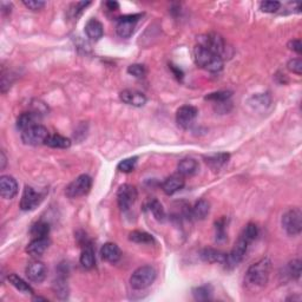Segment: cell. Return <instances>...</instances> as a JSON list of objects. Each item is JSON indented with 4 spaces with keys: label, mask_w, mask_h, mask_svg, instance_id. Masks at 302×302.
Returning a JSON list of instances; mask_svg holds the SVG:
<instances>
[{
    "label": "cell",
    "mask_w": 302,
    "mask_h": 302,
    "mask_svg": "<svg viewBox=\"0 0 302 302\" xmlns=\"http://www.w3.org/2000/svg\"><path fill=\"white\" fill-rule=\"evenodd\" d=\"M194 60L197 66L209 71V72H220L223 69V58L215 55L214 52L209 51L206 47L196 45L192 52Z\"/></svg>",
    "instance_id": "1"
},
{
    "label": "cell",
    "mask_w": 302,
    "mask_h": 302,
    "mask_svg": "<svg viewBox=\"0 0 302 302\" xmlns=\"http://www.w3.org/2000/svg\"><path fill=\"white\" fill-rule=\"evenodd\" d=\"M272 262L271 260L261 259L259 261L253 263L249 268H248L247 273H245V281L248 285L253 287H263L267 285L269 280V274H271Z\"/></svg>",
    "instance_id": "2"
},
{
    "label": "cell",
    "mask_w": 302,
    "mask_h": 302,
    "mask_svg": "<svg viewBox=\"0 0 302 302\" xmlns=\"http://www.w3.org/2000/svg\"><path fill=\"white\" fill-rule=\"evenodd\" d=\"M156 279V271L151 266H142L132 273L130 277V285L136 291H142L150 287Z\"/></svg>",
    "instance_id": "3"
},
{
    "label": "cell",
    "mask_w": 302,
    "mask_h": 302,
    "mask_svg": "<svg viewBox=\"0 0 302 302\" xmlns=\"http://www.w3.org/2000/svg\"><path fill=\"white\" fill-rule=\"evenodd\" d=\"M282 227L291 236H297L302 230V212L299 208H293L282 216Z\"/></svg>",
    "instance_id": "4"
},
{
    "label": "cell",
    "mask_w": 302,
    "mask_h": 302,
    "mask_svg": "<svg viewBox=\"0 0 302 302\" xmlns=\"http://www.w3.org/2000/svg\"><path fill=\"white\" fill-rule=\"evenodd\" d=\"M198 45L206 47L209 51L214 52L215 55L220 56L222 58L227 52L226 41H224L223 37L217 33H209L200 37L198 38Z\"/></svg>",
    "instance_id": "5"
},
{
    "label": "cell",
    "mask_w": 302,
    "mask_h": 302,
    "mask_svg": "<svg viewBox=\"0 0 302 302\" xmlns=\"http://www.w3.org/2000/svg\"><path fill=\"white\" fill-rule=\"evenodd\" d=\"M91 186H92V179L89 175H81L67 185L65 194L70 198L81 197L90 191Z\"/></svg>",
    "instance_id": "6"
},
{
    "label": "cell",
    "mask_w": 302,
    "mask_h": 302,
    "mask_svg": "<svg viewBox=\"0 0 302 302\" xmlns=\"http://www.w3.org/2000/svg\"><path fill=\"white\" fill-rule=\"evenodd\" d=\"M49 135V131L45 126L37 124V125L22 132V141L28 146H40V144H45Z\"/></svg>",
    "instance_id": "7"
},
{
    "label": "cell",
    "mask_w": 302,
    "mask_h": 302,
    "mask_svg": "<svg viewBox=\"0 0 302 302\" xmlns=\"http://www.w3.org/2000/svg\"><path fill=\"white\" fill-rule=\"evenodd\" d=\"M249 244V241H247L242 235L240 236L238 241H236V243L234 244L232 251L227 255V261L224 266H226L227 268H233L235 267V266H238L239 263L243 260Z\"/></svg>",
    "instance_id": "8"
},
{
    "label": "cell",
    "mask_w": 302,
    "mask_h": 302,
    "mask_svg": "<svg viewBox=\"0 0 302 302\" xmlns=\"http://www.w3.org/2000/svg\"><path fill=\"white\" fill-rule=\"evenodd\" d=\"M137 198V190L134 185L123 184L120 186L117 191V202L122 210H128L131 208Z\"/></svg>",
    "instance_id": "9"
},
{
    "label": "cell",
    "mask_w": 302,
    "mask_h": 302,
    "mask_svg": "<svg viewBox=\"0 0 302 302\" xmlns=\"http://www.w3.org/2000/svg\"><path fill=\"white\" fill-rule=\"evenodd\" d=\"M141 18V14H130V16L121 17L118 19L116 32L121 38H129L134 33L136 24H137L138 19Z\"/></svg>",
    "instance_id": "10"
},
{
    "label": "cell",
    "mask_w": 302,
    "mask_h": 302,
    "mask_svg": "<svg viewBox=\"0 0 302 302\" xmlns=\"http://www.w3.org/2000/svg\"><path fill=\"white\" fill-rule=\"evenodd\" d=\"M197 109L192 105H183L176 112V122L181 128L189 129L197 117Z\"/></svg>",
    "instance_id": "11"
},
{
    "label": "cell",
    "mask_w": 302,
    "mask_h": 302,
    "mask_svg": "<svg viewBox=\"0 0 302 302\" xmlns=\"http://www.w3.org/2000/svg\"><path fill=\"white\" fill-rule=\"evenodd\" d=\"M40 201L41 195L39 192L35 191L32 186L26 185L25 189H24L22 200H20V208H22V210H25V211L33 210L40 203Z\"/></svg>",
    "instance_id": "12"
},
{
    "label": "cell",
    "mask_w": 302,
    "mask_h": 302,
    "mask_svg": "<svg viewBox=\"0 0 302 302\" xmlns=\"http://www.w3.org/2000/svg\"><path fill=\"white\" fill-rule=\"evenodd\" d=\"M26 276L31 282L40 283L45 280L46 277V267L41 261L33 260L26 267Z\"/></svg>",
    "instance_id": "13"
},
{
    "label": "cell",
    "mask_w": 302,
    "mask_h": 302,
    "mask_svg": "<svg viewBox=\"0 0 302 302\" xmlns=\"http://www.w3.org/2000/svg\"><path fill=\"white\" fill-rule=\"evenodd\" d=\"M120 98L123 103L128 105L136 106V108H141V106L146 105L147 97L146 94L141 91L131 90V89H126L120 93Z\"/></svg>",
    "instance_id": "14"
},
{
    "label": "cell",
    "mask_w": 302,
    "mask_h": 302,
    "mask_svg": "<svg viewBox=\"0 0 302 302\" xmlns=\"http://www.w3.org/2000/svg\"><path fill=\"white\" fill-rule=\"evenodd\" d=\"M18 194V183L12 176L0 177V195L5 200H12Z\"/></svg>",
    "instance_id": "15"
},
{
    "label": "cell",
    "mask_w": 302,
    "mask_h": 302,
    "mask_svg": "<svg viewBox=\"0 0 302 302\" xmlns=\"http://www.w3.org/2000/svg\"><path fill=\"white\" fill-rule=\"evenodd\" d=\"M50 244H51V242H50V240L47 238L33 239L29 243L26 251H28L29 255H31L32 257H39L49 249Z\"/></svg>",
    "instance_id": "16"
},
{
    "label": "cell",
    "mask_w": 302,
    "mask_h": 302,
    "mask_svg": "<svg viewBox=\"0 0 302 302\" xmlns=\"http://www.w3.org/2000/svg\"><path fill=\"white\" fill-rule=\"evenodd\" d=\"M40 120V114L37 111H28V112H23L17 120V128L20 130V131H25L29 128H32V126L37 125L38 121Z\"/></svg>",
    "instance_id": "17"
},
{
    "label": "cell",
    "mask_w": 302,
    "mask_h": 302,
    "mask_svg": "<svg viewBox=\"0 0 302 302\" xmlns=\"http://www.w3.org/2000/svg\"><path fill=\"white\" fill-rule=\"evenodd\" d=\"M228 254L223 251L214 249V248H204L201 250L200 256L203 261L208 263H220V265H226Z\"/></svg>",
    "instance_id": "18"
},
{
    "label": "cell",
    "mask_w": 302,
    "mask_h": 302,
    "mask_svg": "<svg viewBox=\"0 0 302 302\" xmlns=\"http://www.w3.org/2000/svg\"><path fill=\"white\" fill-rule=\"evenodd\" d=\"M184 184L185 182L183 176H181V175H173V176L168 177V179L163 182L162 189L167 195H174L176 194L177 191H180L181 189H183Z\"/></svg>",
    "instance_id": "19"
},
{
    "label": "cell",
    "mask_w": 302,
    "mask_h": 302,
    "mask_svg": "<svg viewBox=\"0 0 302 302\" xmlns=\"http://www.w3.org/2000/svg\"><path fill=\"white\" fill-rule=\"evenodd\" d=\"M100 255L104 261L109 263H116L121 259V249L116 243L108 242L100 249Z\"/></svg>",
    "instance_id": "20"
},
{
    "label": "cell",
    "mask_w": 302,
    "mask_h": 302,
    "mask_svg": "<svg viewBox=\"0 0 302 302\" xmlns=\"http://www.w3.org/2000/svg\"><path fill=\"white\" fill-rule=\"evenodd\" d=\"M85 33L88 38L91 40H99L104 34V29H103L102 23L97 19H90L85 25Z\"/></svg>",
    "instance_id": "21"
},
{
    "label": "cell",
    "mask_w": 302,
    "mask_h": 302,
    "mask_svg": "<svg viewBox=\"0 0 302 302\" xmlns=\"http://www.w3.org/2000/svg\"><path fill=\"white\" fill-rule=\"evenodd\" d=\"M177 170L181 176H191L198 170V163L194 158H184L179 163Z\"/></svg>",
    "instance_id": "22"
},
{
    "label": "cell",
    "mask_w": 302,
    "mask_h": 302,
    "mask_svg": "<svg viewBox=\"0 0 302 302\" xmlns=\"http://www.w3.org/2000/svg\"><path fill=\"white\" fill-rule=\"evenodd\" d=\"M210 203L207 200H200L191 209V216L196 220H204L209 215Z\"/></svg>",
    "instance_id": "23"
},
{
    "label": "cell",
    "mask_w": 302,
    "mask_h": 302,
    "mask_svg": "<svg viewBox=\"0 0 302 302\" xmlns=\"http://www.w3.org/2000/svg\"><path fill=\"white\" fill-rule=\"evenodd\" d=\"M45 146L55 149H67L71 147V141L61 135H49L45 141Z\"/></svg>",
    "instance_id": "24"
},
{
    "label": "cell",
    "mask_w": 302,
    "mask_h": 302,
    "mask_svg": "<svg viewBox=\"0 0 302 302\" xmlns=\"http://www.w3.org/2000/svg\"><path fill=\"white\" fill-rule=\"evenodd\" d=\"M229 157L230 155L227 152L214 153V155H209L208 157H206V163L210 168L214 169V170H218V169L226 164L228 159H229Z\"/></svg>",
    "instance_id": "25"
},
{
    "label": "cell",
    "mask_w": 302,
    "mask_h": 302,
    "mask_svg": "<svg viewBox=\"0 0 302 302\" xmlns=\"http://www.w3.org/2000/svg\"><path fill=\"white\" fill-rule=\"evenodd\" d=\"M7 279L10 281L11 285L13 286L17 291L22 292L24 294H33V289H32V287L30 286L29 283H26L22 277L18 276V275L10 274Z\"/></svg>",
    "instance_id": "26"
},
{
    "label": "cell",
    "mask_w": 302,
    "mask_h": 302,
    "mask_svg": "<svg viewBox=\"0 0 302 302\" xmlns=\"http://www.w3.org/2000/svg\"><path fill=\"white\" fill-rule=\"evenodd\" d=\"M79 261H81V265L85 269H91V268L94 267V262H96V259H94V251H93L91 245H87V247H84V249H83V251H82V255H81V259H79Z\"/></svg>",
    "instance_id": "27"
},
{
    "label": "cell",
    "mask_w": 302,
    "mask_h": 302,
    "mask_svg": "<svg viewBox=\"0 0 302 302\" xmlns=\"http://www.w3.org/2000/svg\"><path fill=\"white\" fill-rule=\"evenodd\" d=\"M31 235L33 236L34 239L37 238H47V235H49L50 233V226L49 223H46V222L39 221L37 222V223H34L33 226L31 228Z\"/></svg>",
    "instance_id": "28"
},
{
    "label": "cell",
    "mask_w": 302,
    "mask_h": 302,
    "mask_svg": "<svg viewBox=\"0 0 302 302\" xmlns=\"http://www.w3.org/2000/svg\"><path fill=\"white\" fill-rule=\"evenodd\" d=\"M130 241L135 242V243H143V244H149L153 242L152 235L148 234L146 232H141V230H135V232L130 233L129 235Z\"/></svg>",
    "instance_id": "29"
},
{
    "label": "cell",
    "mask_w": 302,
    "mask_h": 302,
    "mask_svg": "<svg viewBox=\"0 0 302 302\" xmlns=\"http://www.w3.org/2000/svg\"><path fill=\"white\" fill-rule=\"evenodd\" d=\"M192 295H194V298L198 301L209 300L212 295L211 286L206 285V286L197 287V288H194L192 289Z\"/></svg>",
    "instance_id": "30"
},
{
    "label": "cell",
    "mask_w": 302,
    "mask_h": 302,
    "mask_svg": "<svg viewBox=\"0 0 302 302\" xmlns=\"http://www.w3.org/2000/svg\"><path fill=\"white\" fill-rule=\"evenodd\" d=\"M148 207H149V210L151 211V214L153 215V217H155L157 221H164L165 211L159 201L151 200Z\"/></svg>",
    "instance_id": "31"
},
{
    "label": "cell",
    "mask_w": 302,
    "mask_h": 302,
    "mask_svg": "<svg viewBox=\"0 0 302 302\" xmlns=\"http://www.w3.org/2000/svg\"><path fill=\"white\" fill-rule=\"evenodd\" d=\"M136 163H137V157H130V158H125L118 163L117 169L120 171H122V173H125V174L131 173V171L135 170Z\"/></svg>",
    "instance_id": "32"
},
{
    "label": "cell",
    "mask_w": 302,
    "mask_h": 302,
    "mask_svg": "<svg viewBox=\"0 0 302 302\" xmlns=\"http://www.w3.org/2000/svg\"><path fill=\"white\" fill-rule=\"evenodd\" d=\"M230 97H232V92H230V91H217V92L209 93L208 96H206V99L220 104V103L227 102Z\"/></svg>",
    "instance_id": "33"
},
{
    "label": "cell",
    "mask_w": 302,
    "mask_h": 302,
    "mask_svg": "<svg viewBox=\"0 0 302 302\" xmlns=\"http://www.w3.org/2000/svg\"><path fill=\"white\" fill-rule=\"evenodd\" d=\"M53 289H55L56 294L61 299L66 298L67 293H69L67 283L65 282V279H61V277H58V279L55 281V283H53Z\"/></svg>",
    "instance_id": "34"
},
{
    "label": "cell",
    "mask_w": 302,
    "mask_h": 302,
    "mask_svg": "<svg viewBox=\"0 0 302 302\" xmlns=\"http://www.w3.org/2000/svg\"><path fill=\"white\" fill-rule=\"evenodd\" d=\"M241 235L251 243V242L257 238V235H259V228H257L256 224L248 223L247 226L244 227L243 232H242Z\"/></svg>",
    "instance_id": "35"
},
{
    "label": "cell",
    "mask_w": 302,
    "mask_h": 302,
    "mask_svg": "<svg viewBox=\"0 0 302 302\" xmlns=\"http://www.w3.org/2000/svg\"><path fill=\"white\" fill-rule=\"evenodd\" d=\"M288 273L293 279H299L301 275V261L299 259L293 260L288 265Z\"/></svg>",
    "instance_id": "36"
},
{
    "label": "cell",
    "mask_w": 302,
    "mask_h": 302,
    "mask_svg": "<svg viewBox=\"0 0 302 302\" xmlns=\"http://www.w3.org/2000/svg\"><path fill=\"white\" fill-rule=\"evenodd\" d=\"M281 7V2L279 1H262L260 4V8H261L262 12H266V13H275L280 10Z\"/></svg>",
    "instance_id": "37"
},
{
    "label": "cell",
    "mask_w": 302,
    "mask_h": 302,
    "mask_svg": "<svg viewBox=\"0 0 302 302\" xmlns=\"http://www.w3.org/2000/svg\"><path fill=\"white\" fill-rule=\"evenodd\" d=\"M146 67L142 64H132L128 67L129 75L136 77V78H143L146 76Z\"/></svg>",
    "instance_id": "38"
},
{
    "label": "cell",
    "mask_w": 302,
    "mask_h": 302,
    "mask_svg": "<svg viewBox=\"0 0 302 302\" xmlns=\"http://www.w3.org/2000/svg\"><path fill=\"white\" fill-rule=\"evenodd\" d=\"M287 67H288V70L292 71L293 73H295V75L301 76V73H302V60L300 58L291 59V60L288 61V64H287Z\"/></svg>",
    "instance_id": "39"
},
{
    "label": "cell",
    "mask_w": 302,
    "mask_h": 302,
    "mask_svg": "<svg viewBox=\"0 0 302 302\" xmlns=\"http://www.w3.org/2000/svg\"><path fill=\"white\" fill-rule=\"evenodd\" d=\"M23 4L28 8H30V10L39 11L41 8H44L45 1H43V0H24Z\"/></svg>",
    "instance_id": "40"
},
{
    "label": "cell",
    "mask_w": 302,
    "mask_h": 302,
    "mask_svg": "<svg viewBox=\"0 0 302 302\" xmlns=\"http://www.w3.org/2000/svg\"><path fill=\"white\" fill-rule=\"evenodd\" d=\"M216 240L220 241V240L226 239V232H224V227H226V220L222 218V220L216 222Z\"/></svg>",
    "instance_id": "41"
},
{
    "label": "cell",
    "mask_w": 302,
    "mask_h": 302,
    "mask_svg": "<svg viewBox=\"0 0 302 302\" xmlns=\"http://www.w3.org/2000/svg\"><path fill=\"white\" fill-rule=\"evenodd\" d=\"M288 47H289V50H292V51L297 52L298 55H301V52H302V44H301V40L300 39L291 40L288 43Z\"/></svg>",
    "instance_id": "42"
},
{
    "label": "cell",
    "mask_w": 302,
    "mask_h": 302,
    "mask_svg": "<svg viewBox=\"0 0 302 302\" xmlns=\"http://www.w3.org/2000/svg\"><path fill=\"white\" fill-rule=\"evenodd\" d=\"M106 7L111 11L118 10V8H120V4H118L117 1H108L106 2Z\"/></svg>",
    "instance_id": "43"
},
{
    "label": "cell",
    "mask_w": 302,
    "mask_h": 302,
    "mask_svg": "<svg viewBox=\"0 0 302 302\" xmlns=\"http://www.w3.org/2000/svg\"><path fill=\"white\" fill-rule=\"evenodd\" d=\"M0 157H1V169H4L6 165V157H5V153L2 152V151H1V153H0Z\"/></svg>",
    "instance_id": "44"
}]
</instances>
